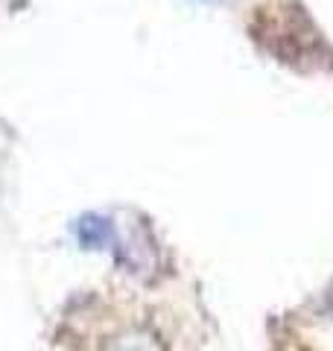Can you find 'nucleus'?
<instances>
[{"instance_id": "1", "label": "nucleus", "mask_w": 333, "mask_h": 351, "mask_svg": "<svg viewBox=\"0 0 333 351\" xmlns=\"http://www.w3.org/2000/svg\"><path fill=\"white\" fill-rule=\"evenodd\" d=\"M108 234H111V226H106L103 219H97V217H85V219H82V226H79V240H82L85 246L103 243Z\"/></svg>"}]
</instances>
